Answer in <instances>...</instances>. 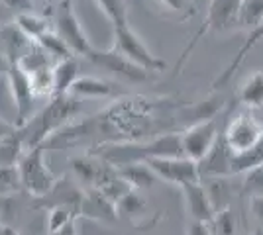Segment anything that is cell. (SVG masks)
<instances>
[{"label":"cell","mask_w":263,"mask_h":235,"mask_svg":"<svg viewBox=\"0 0 263 235\" xmlns=\"http://www.w3.org/2000/svg\"><path fill=\"white\" fill-rule=\"evenodd\" d=\"M87 57L95 65L106 69V71H110V73L116 75V77L132 80V82H140V80H145V78H147V71H143V69H140L138 65L130 63L126 57H122L120 53H116L114 49H104V51H102V49H95V47H92V49L88 51Z\"/></svg>","instance_id":"obj_10"},{"label":"cell","mask_w":263,"mask_h":235,"mask_svg":"<svg viewBox=\"0 0 263 235\" xmlns=\"http://www.w3.org/2000/svg\"><path fill=\"white\" fill-rule=\"evenodd\" d=\"M81 112V104L71 94H55L49 98L47 106L35 112L16 132L22 139L24 149L45 145L53 135L63 132Z\"/></svg>","instance_id":"obj_1"},{"label":"cell","mask_w":263,"mask_h":235,"mask_svg":"<svg viewBox=\"0 0 263 235\" xmlns=\"http://www.w3.org/2000/svg\"><path fill=\"white\" fill-rule=\"evenodd\" d=\"M165 8L173 12H186L193 8V2L191 0H159Z\"/></svg>","instance_id":"obj_30"},{"label":"cell","mask_w":263,"mask_h":235,"mask_svg":"<svg viewBox=\"0 0 263 235\" xmlns=\"http://www.w3.org/2000/svg\"><path fill=\"white\" fill-rule=\"evenodd\" d=\"M28 75V80H30V87H32V92L35 98H51L55 96V89H53V67H44L37 69V71H32V73H26Z\"/></svg>","instance_id":"obj_21"},{"label":"cell","mask_w":263,"mask_h":235,"mask_svg":"<svg viewBox=\"0 0 263 235\" xmlns=\"http://www.w3.org/2000/svg\"><path fill=\"white\" fill-rule=\"evenodd\" d=\"M218 139V125H216L214 118L195 122L193 125H189L185 132H181L183 155L195 163H200L210 155V151L216 147Z\"/></svg>","instance_id":"obj_6"},{"label":"cell","mask_w":263,"mask_h":235,"mask_svg":"<svg viewBox=\"0 0 263 235\" xmlns=\"http://www.w3.org/2000/svg\"><path fill=\"white\" fill-rule=\"evenodd\" d=\"M263 20V0H241L238 26L246 28L248 32L253 30Z\"/></svg>","instance_id":"obj_24"},{"label":"cell","mask_w":263,"mask_h":235,"mask_svg":"<svg viewBox=\"0 0 263 235\" xmlns=\"http://www.w3.org/2000/svg\"><path fill=\"white\" fill-rule=\"evenodd\" d=\"M114 92V84L99 77H79L69 94L73 98H104Z\"/></svg>","instance_id":"obj_15"},{"label":"cell","mask_w":263,"mask_h":235,"mask_svg":"<svg viewBox=\"0 0 263 235\" xmlns=\"http://www.w3.org/2000/svg\"><path fill=\"white\" fill-rule=\"evenodd\" d=\"M118 175L126 180V184L132 190H142V188H149L154 184L157 177L152 173V168L145 163H134V165H126V167L118 168Z\"/></svg>","instance_id":"obj_19"},{"label":"cell","mask_w":263,"mask_h":235,"mask_svg":"<svg viewBox=\"0 0 263 235\" xmlns=\"http://www.w3.org/2000/svg\"><path fill=\"white\" fill-rule=\"evenodd\" d=\"M104 16L110 20L112 28L126 26L128 24V0H95Z\"/></svg>","instance_id":"obj_25"},{"label":"cell","mask_w":263,"mask_h":235,"mask_svg":"<svg viewBox=\"0 0 263 235\" xmlns=\"http://www.w3.org/2000/svg\"><path fill=\"white\" fill-rule=\"evenodd\" d=\"M6 78H8V84H10L14 110H16V122H14V125L18 130L35 114L33 112V104H35L37 98L33 96L28 75H26V71L20 65H10L8 73H6Z\"/></svg>","instance_id":"obj_9"},{"label":"cell","mask_w":263,"mask_h":235,"mask_svg":"<svg viewBox=\"0 0 263 235\" xmlns=\"http://www.w3.org/2000/svg\"><path fill=\"white\" fill-rule=\"evenodd\" d=\"M53 32L63 41L67 47L73 51V55H88V51L92 49V45L88 41L87 34L83 30V26L79 22L75 8L71 4V0H63L59 2L57 10H55V20H53Z\"/></svg>","instance_id":"obj_8"},{"label":"cell","mask_w":263,"mask_h":235,"mask_svg":"<svg viewBox=\"0 0 263 235\" xmlns=\"http://www.w3.org/2000/svg\"><path fill=\"white\" fill-rule=\"evenodd\" d=\"M77 216H79V210L75 206H69V204H61V206L47 208V220H45L47 235L57 233V231H61V229L67 227L69 224H73Z\"/></svg>","instance_id":"obj_20"},{"label":"cell","mask_w":263,"mask_h":235,"mask_svg":"<svg viewBox=\"0 0 263 235\" xmlns=\"http://www.w3.org/2000/svg\"><path fill=\"white\" fill-rule=\"evenodd\" d=\"M243 175V190L250 194V198H263V163L250 168Z\"/></svg>","instance_id":"obj_28"},{"label":"cell","mask_w":263,"mask_h":235,"mask_svg":"<svg viewBox=\"0 0 263 235\" xmlns=\"http://www.w3.org/2000/svg\"><path fill=\"white\" fill-rule=\"evenodd\" d=\"M8 69H10V63H8V59L4 57V53L0 51V75H6Z\"/></svg>","instance_id":"obj_34"},{"label":"cell","mask_w":263,"mask_h":235,"mask_svg":"<svg viewBox=\"0 0 263 235\" xmlns=\"http://www.w3.org/2000/svg\"><path fill=\"white\" fill-rule=\"evenodd\" d=\"M210 227L214 235H236V227H238V220L230 208H222L214 213Z\"/></svg>","instance_id":"obj_27"},{"label":"cell","mask_w":263,"mask_h":235,"mask_svg":"<svg viewBox=\"0 0 263 235\" xmlns=\"http://www.w3.org/2000/svg\"><path fill=\"white\" fill-rule=\"evenodd\" d=\"M26 151L18 132L0 139V167H16L22 153Z\"/></svg>","instance_id":"obj_22"},{"label":"cell","mask_w":263,"mask_h":235,"mask_svg":"<svg viewBox=\"0 0 263 235\" xmlns=\"http://www.w3.org/2000/svg\"><path fill=\"white\" fill-rule=\"evenodd\" d=\"M22 190L18 167H0V198H14Z\"/></svg>","instance_id":"obj_26"},{"label":"cell","mask_w":263,"mask_h":235,"mask_svg":"<svg viewBox=\"0 0 263 235\" xmlns=\"http://www.w3.org/2000/svg\"><path fill=\"white\" fill-rule=\"evenodd\" d=\"M12 8H20V12H28L30 8V0H4Z\"/></svg>","instance_id":"obj_33"},{"label":"cell","mask_w":263,"mask_h":235,"mask_svg":"<svg viewBox=\"0 0 263 235\" xmlns=\"http://www.w3.org/2000/svg\"><path fill=\"white\" fill-rule=\"evenodd\" d=\"M238 98L248 110L263 108V71H255L243 80L240 92H238Z\"/></svg>","instance_id":"obj_17"},{"label":"cell","mask_w":263,"mask_h":235,"mask_svg":"<svg viewBox=\"0 0 263 235\" xmlns=\"http://www.w3.org/2000/svg\"><path fill=\"white\" fill-rule=\"evenodd\" d=\"M40 2H45V0H40Z\"/></svg>","instance_id":"obj_38"},{"label":"cell","mask_w":263,"mask_h":235,"mask_svg":"<svg viewBox=\"0 0 263 235\" xmlns=\"http://www.w3.org/2000/svg\"><path fill=\"white\" fill-rule=\"evenodd\" d=\"M35 44L40 45L45 53L53 59L55 63H57V61H63V59H67V57H73V51L67 47L65 41L55 34L53 30H51V32H47L45 35H42Z\"/></svg>","instance_id":"obj_23"},{"label":"cell","mask_w":263,"mask_h":235,"mask_svg":"<svg viewBox=\"0 0 263 235\" xmlns=\"http://www.w3.org/2000/svg\"><path fill=\"white\" fill-rule=\"evenodd\" d=\"M16 26L18 30L22 32L26 37H30L32 41H37L42 35H45L47 32L53 30V26H49V22L45 20L44 16L35 14V12L28 10V12H18L16 14Z\"/></svg>","instance_id":"obj_18"},{"label":"cell","mask_w":263,"mask_h":235,"mask_svg":"<svg viewBox=\"0 0 263 235\" xmlns=\"http://www.w3.org/2000/svg\"><path fill=\"white\" fill-rule=\"evenodd\" d=\"M145 165L152 168L155 177L163 182L175 184L177 188H183L186 184L200 182V168L198 163L186 159L185 155L181 157H154L147 159Z\"/></svg>","instance_id":"obj_7"},{"label":"cell","mask_w":263,"mask_h":235,"mask_svg":"<svg viewBox=\"0 0 263 235\" xmlns=\"http://www.w3.org/2000/svg\"><path fill=\"white\" fill-rule=\"evenodd\" d=\"M53 235H77V227H75V222L73 224H69L67 227H63L61 231H57V233Z\"/></svg>","instance_id":"obj_35"},{"label":"cell","mask_w":263,"mask_h":235,"mask_svg":"<svg viewBox=\"0 0 263 235\" xmlns=\"http://www.w3.org/2000/svg\"><path fill=\"white\" fill-rule=\"evenodd\" d=\"M14 132H16V125L12 122H6L4 118H0V139L6 135H12Z\"/></svg>","instance_id":"obj_32"},{"label":"cell","mask_w":263,"mask_h":235,"mask_svg":"<svg viewBox=\"0 0 263 235\" xmlns=\"http://www.w3.org/2000/svg\"><path fill=\"white\" fill-rule=\"evenodd\" d=\"M112 30H114V47L112 49L116 53H120L130 63L138 65V67L147 71V73H161V71H165V61L149 51V47L145 45V41L140 35L132 30L130 24L112 28Z\"/></svg>","instance_id":"obj_4"},{"label":"cell","mask_w":263,"mask_h":235,"mask_svg":"<svg viewBox=\"0 0 263 235\" xmlns=\"http://www.w3.org/2000/svg\"><path fill=\"white\" fill-rule=\"evenodd\" d=\"M16 167H18V173H20L24 192H28L35 200L44 198L45 194H49L53 190L55 184H57V180H59L51 173V168L47 167L44 145L26 149Z\"/></svg>","instance_id":"obj_3"},{"label":"cell","mask_w":263,"mask_h":235,"mask_svg":"<svg viewBox=\"0 0 263 235\" xmlns=\"http://www.w3.org/2000/svg\"><path fill=\"white\" fill-rule=\"evenodd\" d=\"M2 225H4V224H2V220H0V227H2Z\"/></svg>","instance_id":"obj_37"},{"label":"cell","mask_w":263,"mask_h":235,"mask_svg":"<svg viewBox=\"0 0 263 235\" xmlns=\"http://www.w3.org/2000/svg\"><path fill=\"white\" fill-rule=\"evenodd\" d=\"M116 213L128 218L132 224L138 225V227L152 224V222H147V218H149L147 202L143 200L142 196H138L136 190H130L118 204H116Z\"/></svg>","instance_id":"obj_14"},{"label":"cell","mask_w":263,"mask_h":235,"mask_svg":"<svg viewBox=\"0 0 263 235\" xmlns=\"http://www.w3.org/2000/svg\"><path fill=\"white\" fill-rule=\"evenodd\" d=\"M186 235H214V231H212L210 224L189 220V224H186Z\"/></svg>","instance_id":"obj_29"},{"label":"cell","mask_w":263,"mask_h":235,"mask_svg":"<svg viewBox=\"0 0 263 235\" xmlns=\"http://www.w3.org/2000/svg\"><path fill=\"white\" fill-rule=\"evenodd\" d=\"M261 39H263V20L257 24L253 30H250V32H248V37L243 39V44H241V47L238 49V53L234 55V59L230 61V65H228V67L224 69V71L220 73L218 77H216V80H214V84H212V87H214V89H218V87H224V84H226V82H228V80H230V78L236 75V71H238V69L243 65L246 57L250 55V51H252L253 47L259 44Z\"/></svg>","instance_id":"obj_13"},{"label":"cell","mask_w":263,"mask_h":235,"mask_svg":"<svg viewBox=\"0 0 263 235\" xmlns=\"http://www.w3.org/2000/svg\"><path fill=\"white\" fill-rule=\"evenodd\" d=\"M81 77L79 75V61L77 55L67 57L63 61H57L53 65V89L55 94H69L71 87L75 80Z\"/></svg>","instance_id":"obj_16"},{"label":"cell","mask_w":263,"mask_h":235,"mask_svg":"<svg viewBox=\"0 0 263 235\" xmlns=\"http://www.w3.org/2000/svg\"><path fill=\"white\" fill-rule=\"evenodd\" d=\"M0 235H20L16 231V227H12V225H2L0 227Z\"/></svg>","instance_id":"obj_36"},{"label":"cell","mask_w":263,"mask_h":235,"mask_svg":"<svg viewBox=\"0 0 263 235\" xmlns=\"http://www.w3.org/2000/svg\"><path fill=\"white\" fill-rule=\"evenodd\" d=\"M35 41H32L30 37L18 30L16 24L12 26H6V28H0V51L4 53V57L8 59L10 65H16L20 63L26 53L33 47Z\"/></svg>","instance_id":"obj_12"},{"label":"cell","mask_w":263,"mask_h":235,"mask_svg":"<svg viewBox=\"0 0 263 235\" xmlns=\"http://www.w3.org/2000/svg\"><path fill=\"white\" fill-rule=\"evenodd\" d=\"M240 2L241 0H210L209 10H206V18H204L202 26L198 28L197 34L193 35V41L186 45V49L183 51L181 59H179V65L185 63V59L195 49V45L202 39V35L210 34V32H222V30H228L230 26L238 24Z\"/></svg>","instance_id":"obj_5"},{"label":"cell","mask_w":263,"mask_h":235,"mask_svg":"<svg viewBox=\"0 0 263 235\" xmlns=\"http://www.w3.org/2000/svg\"><path fill=\"white\" fill-rule=\"evenodd\" d=\"M183 192V200H185V210L186 216L195 222H204V224H210L212 218H214V204L210 200L209 190L206 186L200 182H193V184H186L181 188Z\"/></svg>","instance_id":"obj_11"},{"label":"cell","mask_w":263,"mask_h":235,"mask_svg":"<svg viewBox=\"0 0 263 235\" xmlns=\"http://www.w3.org/2000/svg\"><path fill=\"white\" fill-rule=\"evenodd\" d=\"M232 155H248L263 147V120L255 110H243L230 120L222 135Z\"/></svg>","instance_id":"obj_2"},{"label":"cell","mask_w":263,"mask_h":235,"mask_svg":"<svg viewBox=\"0 0 263 235\" xmlns=\"http://www.w3.org/2000/svg\"><path fill=\"white\" fill-rule=\"evenodd\" d=\"M250 210H252L253 220L263 227V198H250Z\"/></svg>","instance_id":"obj_31"}]
</instances>
